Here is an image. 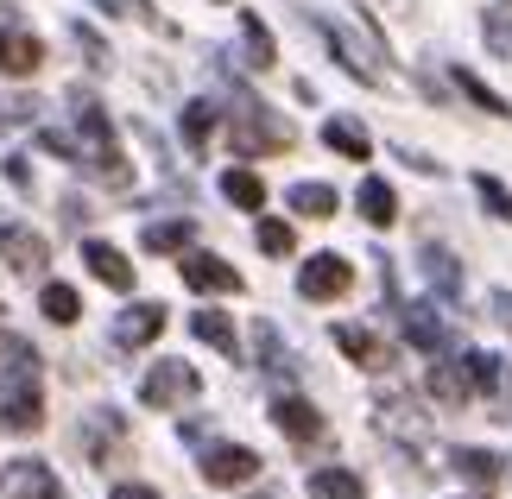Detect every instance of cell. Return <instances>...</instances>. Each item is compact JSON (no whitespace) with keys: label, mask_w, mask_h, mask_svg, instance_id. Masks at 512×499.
Wrapping results in <instances>:
<instances>
[{"label":"cell","mask_w":512,"mask_h":499,"mask_svg":"<svg viewBox=\"0 0 512 499\" xmlns=\"http://www.w3.org/2000/svg\"><path fill=\"white\" fill-rule=\"evenodd\" d=\"M70 121H76V165H89V177H102L108 190H127L133 171H127V158H121V139H114L108 108L95 102V95L76 89L70 95Z\"/></svg>","instance_id":"obj_1"},{"label":"cell","mask_w":512,"mask_h":499,"mask_svg":"<svg viewBox=\"0 0 512 499\" xmlns=\"http://www.w3.org/2000/svg\"><path fill=\"white\" fill-rule=\"evenodd\" d=\"M45 424V392H38V354L26 342H13L7 373H0V430H38Z\"/></svg>","instance_id":"obj_2"},{"label":"cell","mask_w":512,"mask_h":499,"mask_svg":"<svg viewBox=\"0 0 512 499\" xmlns=\"http://www.w3.org/2000/svg\"><path fill=\"white\" fill-rule=\"evenodd\" d=\"M234 152L241 158H279L298 146V133H291V121H279L272 108H260L253 95H234Z\"/></svg>","instance_id":"obj_3"},{"label":"cell","mask_w":512,"mask_h":499,"mask_svg":"<svg viewBox=\"0 0 512 499\" xmlns=\"http://www.w3.org/2000/svg\"><path fill=\"white\" fill-rule=\"evenodd\" d=\"M196 392H203V379H196V367H184V361H159V367L140 379V405L146 411H177Z\"/></svg>","instance_id":"obj_4"},{"label":"cell","mask_w":512,"mask_h":499,"mask_svg":"<svg viewBox=\"0 0 512 499\" xmlns=\"http://www.w3.org/2000/svg\"><path fill=\"white\" fill-rule=\"evenodd\" d=\"M45 259H51L45 234H32L26 222H0V266H7V272L38 278V272H45Z\"/></svg>","instance_id":"obj_5"},{"label":"cell","mask_w":512,"mask_h":499,"mask_svg":"<svg viewBox=\"0 0 512 499\" xmlns=\"http://www.w3.org/2000/svg\"><path fill=\"white\" fill-rule=\"evenodd\" d=\"M323 38H329V51H336V64L348 70V76H361V83H380V64H373V57H380V45H373V38H354L342 19H323Z\"/></svg>","instance_id":"obj_6"},{"label":"cell","mask_w":512,"mask_h":499,"mask_svg":"<svg viewBox=\"0 0 512 499\" xmlns=\"http://www.w3.org/2000/svg\"><path fill=\"white\" fill-rule=\"evenodd\" d=\"M348 285H354V266L342 253H310L304 272H298V291L310 297V304H329V297H342Z\"/></svg>","instance_id":"obj_7"},{"label":"cell","mask_w":512,"mask_h":499,"mask_svg":"<svg viewBox=\"0 0 512 499\" xmlns=\"http://www.w3.org/2000/svg\"><path fill=\"white\" fill-rule=\"evenodd\" d=\"M0 493L7 499H64V481H57L45 462L19 455V462H0Z\"/></svg>","instance_id":"obj_8"},{"label":"cell","mask_w":512,"mask_h":499,"mask_svg":"<svg viewBox=\"0 0 512 499\" xmlns=\"http://www.w3.org/2000/svg\"><path fill=\"white\" fill-rule=\"evenodd\" d=\"M38 64H45L38 32H26L19 19L0 13V76H38Z\"/></svg>","instance_id":"obj_9"},{"label":"cell","mask_w":512,"mask_h":499,"mask_svg":"<svg viewBox=\"0 0 512 499\" xmlns=\"http://www.w3.org/2000/svg\"><path fill=\"white\" fill-rule=\"evenodd\" d=\"M253 474H260V455H253V449H241V443L203 449V481L209 487H247Z\"/></svg>","instance_id":"obj_10"},{"label":"cell","mask_w":512,"mask_h":499,"mask_svg":"<svg viewBox=\"0 0 512 499\" xmlns=\"http://www.w3.org/2000/svg\"><path fill=\"white\" fill-rule=\"evenodd\" d=\"M272 424H279L291 443H317V436H323V411L310 405V398H298V392H279V398H272Z\"/></svg>","instance_id":"obj_11"},{"label":"cell","mask_w":512,"mask_h":499,"mask_svg":"<svg viewBox=\"0 0 512 499\" xmlns=\"http://www.w3.org/2000/svg\"><path fill=\"white\" fill-rule=\"evenodd\" d=\"M83 266L102 278L108 291H133V259L121 247H108V241H83Z\"/></svg>","instance_id":"obj_12"},{"label":"cell","mask_w":512,"mask_h":499,"mask_svg":"<svg viewBox=\"0 0 512 499\" xmlns=\"http://www.w3.org/2000/svg\"><path fill=\"white\" fill-rule=\"evenodd\" d=\"M430 398L449 411H462L468 398H475V373H468V361H437L430 367Z\"/></svg>","instance_id":"obj_13"},{"label":"cell","mask_w":512,"mask_h":499,"mask_svg":"<svg viewBox=\"0 0 512 499\" xmlns=\"http://www.w3.org/2000/svg\"><path fill=\"white\" fill-rule=\"evenodd\" d=\"M184 285L190 291H241V272H234L228 259H215V253H190L184 259Z\"/></svg>","instance_id":"obj_14"},{"label":"cell","mask_w":512,"mask_h":499,"mask_svg":"<svg viewBox=\"0 0 512 499\" xmlns=\"http://www.w3.org/2000/svg\"><path fill=\"white\" fill-rule=\"evenodd\" d=\"M159 329H165V304H133L121 323H114V342H121V348H146V342H159Z\"/></svg>","instance_id":"obj_15"},{"label":"cell","mask_w":512,"mask_h":499,"mask_svg":"<svg viewBox=\"0 0 512 499\" xmlns=\"http://www.w3.org/2000/svg\"><path fill=\"white\" fill-rule=\"evenodd\" d=\"M336 348L348 354L354 367H392V354L380 348V335L361 329V323H336Z\"/></svg>","instance_id":"obj_16"},{"label":"cell","mask_w":512,"mask_h":499,"mask_svg":"<svg viewBox=\"0 0 512 499\" xmlns=\"http://www.w3.org/2000/svg\"><path fill=\"white\" fill-rule=\"evenodd\" d=\"M405 335H411V348H424V354H443L449 348V329H443V316L430 310V304H411L405 310Z\"/></svg>","instance_id":"obj_17"},{"label":"cell","mask_w":512,"mask_h":499,"mask_svg":"<svg viewBox=\"0 0 512 499\" xmlns=\"http://www.w3.org/2000/svg\"><path fill=\"white\" fill-rule=\"evenodd\" d=\"M354 203H361V215H367L373 228H392V222H399V196H392L386 177H361V196H354Z\"/></svg>","instance_id":"obj_18"},{"label":"cell","mask_w":512,"mask_h":499,"mask_svg":"<svg viewBox=\"0 0 512 499\" xmlns=\"http://www.w3.org/2000/svg\"><path fill=\"white\" fill-rule=\"evenodd\" d=\"M121 436H127V424H121L114 411H89V424H83V449H89V462L102 468V462H108V449L121 443Z\"/></svg>","instance_id":"obj_19"},{"label":"cell","mask_w":512,"mask_h":499,"mask_svg":"<svg viewBox=\"0 0 512 499\" xmlns=\"http://www.w3.org/2000/svg\"><path fill=\"white\" fill-rule=\"evenodd\" d=\"M449 468H456L462 481H475V487H500V474H506L494 449H456V455H449Z\"/></svg>","instance_id":"obj_20"},{"label":"cell","mask_w":512,"mask_h":499,"mask_svg":"<svg viewBox=\"0 0 512 499\" xmlns=\"http://www.w3.org/2000/svg\"><path fill=\"white\" fill-rule=\"evenodd\" d=\"M323 146L342 152V158H354V165H361V158H373V139H367L361 121H323Z\"/></svg>","instance_id":"obj_21"},{"label":"cell","mask_w":512,"mask_h":499,"mask_svg":"<svg viewBox=\"0 0 512 499\" xmlns=\"http://www.w3.org/2000/svg\"><path fill=\"white\" fill-rule=\"evenodd\" d=\"M310 499H367V487L354 468H317L310 474Z\"/></svg>","instance_id":"obj_22"},{"label":"cell","mask_w":512,"mask_h":499,"mask_svg":"<svg viewBox=\"0 0 512 499\" xmlns=\"http://www.w3.org/2000/svg\"><path fill=\"white\" fill-rule=\"evenodd\" d=\"M190 329H196V335H203V342H209V348H222V354H228V361H234V354H241V335H234V323H228V316H222V310H196V316H190Z\"/></svg>","instance_id":"obj_23"},{"label":"cell","mask_w":512,"mask_h":499,"mask_svg":"<svg viewBox=\"0 0 512 499\" xmlns=\"http://www.w3.org/2000/svg\"><path fill=\"white\" fill-rule=\"evenodd\" d=\"M241 45H247V64L253 70H272V64H279V45H272V32L260 26V13H241Z\"/></svg>","instance_id":"obj_24"},{"label":"cell","mask_w":512,"mask_h":499,"mask_svg":"<svg viewBox=\"0 0 512 499\" xmlns=\"http://www.w3.org/2000/svg\"><path fill=\"white\" fill-rule=\"evenodd\" d=\"M285 203L298 215H310V222H329V215H336V190H329V184H291Z\"/></svg>","instance_id":"obj_25"},{"label":"cell","mask_w":512,"mask_h":499,"mask_svg":"<svg viewBox=\"0 0 512 499\" xmlns=\"http://www.w3.org/2000/svg\"><path fill=\"white\" fill-rule=\"evenodd\" d=\"M380 430L411 436V443H418V436H424V417H418V405H411V398H380Z\"/></svg>","instance_id":"obj_26"},{"label":"cell","mask_w":512,"mask_h":499,"mask_svg":"<svg viewBox=\"0 0 512 499\" xmlns=\"http://www.w3.org/2000/svg\"><path fill=\"white\" fill-rule=\"evenodd\" d=\"M222 196L234 209H266V184L253 171H222Z\"/></svg>","instance_id":"obj_27"},{"label":"cell","mask_w":512,"mask_h":499,"mask_svg":"<svg viewBox=\"0 0 512 499\" xmlns=\"http://www.w3.org/2000/svg\"><path fill=\"white\" fill-rule=\"evenodd\" d=\"M140 241H146V253H184V247L196 241V228H190V222H152Z\"/></svg>","instance_id":"obj_28"},{"label":"cell","mask_w":512,"mask_h":499,"mask_svg":"<svg viewBox=\"0 0 512 499\" xmlns=\"http://www.w3.org/2000/svg\"><path fill=\"white\" fill-rule=\"evenodd\" d=\"M209 139H215V102H190L184 108V146L209 152Z\"/></svg>","instance_id":"obj_29"},{"label":"cell","mask_w":512,"mask_h":499,"mask_svg":"<svg viewBox=\"0 0 512 499\" xmlns=\"http://www.w3.org/2000/svg\"><path fill=\"white\" fill-rule=\"evenodd\" d=\"M253 348H260V367H266V373L291 379V354H285V342H279V329H272V323L253 329Z\"/></svg>","instance_id":"obj_30"},{"label":"cell","mask_w":512,"mask_h":499,"mask_svg":"<svg viewBox=\"0 0 512 499\" xmlns=\"http://www.w3.org/2000/svg\"><path fill=\"white\" fill-rule=\"evenodd\" d=\"M38 310H45L51 323H76V316H83V297H76L70 285H45L38 291Z\"/></svg>","instance_id":"obj_31"},{"label":"cell","mask_w":512,"mask_h":499,"mask_svg":"<svg viewBox=\"0 0 512 499\" xmlns=\"http://www.w3.org/2000/svg\"><path fill=\"white\" fill-rule=\"evenodd\" d=\"M456 89H462L475 108H487V114H512V108H506V95H494V89H487L475 70H456Z\"/></svg>","instance_id":"obj_32"},{"label":"cell","mask_w":512,"mask_h":499,"mask_svg":"<svg viewBox=\"0 0 512 499\" xmlns=\"http://www.w3.org/2000/svg\"><path fill=\"white\" fill-rule=\"evenodd\" d=\"M424 278H430V285H437L443 297H456V291H462V272L449 266V253H437V247L424 253Z\"/></svg>","instance_id":"obj_33"},{"label":"cell","mask_w":512,"mask_h":499,"mask_svg":"<svg viewBox=\"0 0 512 499\" xmlns=\"http://www.w3.org/2000/svg\"><path fill=\"white\" fill-rule=\"evenodd\" d=\"M32 121H38V95H0V133L32 127Z\"/></svg>","instance_id":"obj_34"},{"label":"cell","mask_w":512,"mask_h":499,"mask_svg":"<svg viewBox=\"0 0 512 499\" xmlns=\"http://www.w3.org/2000/svg\"><path fill=\"white\" fill-rule=\"evenodd\" d=\"M253 241H260V253L285 259L291 247H298V234H291V222H260V228H253Z\"/></svg>","instance_id":"obj_35"},{"label":"cell","mask_w":512,"mask_h":499,"mask_svg":"<svg viewBox=\"0 0 512 499\" xmlns=\"http://www.w3.org/2000/svg\"><path fill=\"white\" fill-rule=\"evenodd\" d=\"M475 196H481V203L500 215V222H512V190L500 184V177H487V171H481V177H475Z\"/></svg>","instance_id":"obj_36"},{"label":"cell","mask_w":512,"mask_h":499,"mask_svg":"<svg viewBox=\"0 0 512 499\" xmlns=\"http://www.w3.org/2000/svg\"><path fill=\"white\" fill-rule=\"evenodd\" d=\"M468 373H475V392H494L500 386V354H462Z\"/></svg>","instance_id":"obj_37"},{"label":"cell","mask_w":512,"mask_h":499,"mask_svg":"<svg viewBox=\"0 0 512 499\" xmlns=\"http://www.w3.org/2000/svg\"><path fill=\"white\" fill-rule=\"evenodd\" d=\"M487 45H494V57H512V13L506 7L487 13Z\"/></svg>","instance_id":"obj_38"},{"label":"cell","mask_w":512,"mask_h":499,"mask_svg":"<svg viewBox=\"0 0 512 499\" xmlns=\"http://www.w3.org/2000/svg\"><path fill=\"white\" fill-rule=\"evenodd\" d=\"M70 38H76V45L89 51V64H95V70H108V45H102V32H89L83 19H76V26H70Z\"/></svg>","instance_id":"obj_39"},{"label":"cell","mask_w":512,"mask_h":499,"mask_svg":"<svg viewBox=\"0 0 512 499\" xmlns=\"http://www.w3.org/2000/svg\"><path fill=\"white\" fill-rule=\"evenodd\" d=\"M102 13H114V19H127V13H140V19H152V7L146 0H95ZM152 26H165V19H152Z\"/></svg>","instance_id":"obj_40"},{"label":"cell","mask_w":512,"mask_h":499,"mask_svg":"<svg viewBox=\"0 0 512 499\" xmlns=\"http://www.w3.org/2000/svg\"><path fill=\"white\" fill-rule=\"evenodd\" d=\"M7 184L13 190H32V165H26V158H7Z\"/></svg>","instance_id":"obj_41"},{"label":"cell","mask_w":512,"mask_h":499,"mask_svg":"<svg viewBox=\"0 0 512 499\" xmlns=\"http://www.w3.org/2000/svg\"><path fill=\"white\" fill-rule=\"evenodd\" d=\"M114 499H159V493H152L146 481H121V487H114Z\"/></svg>","instance_id":"obj_42"}]
</instances>
